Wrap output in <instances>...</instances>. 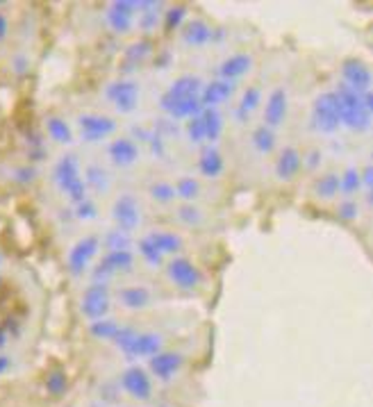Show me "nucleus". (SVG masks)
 <instances>
[{"mask_svg": "<svg viewBox=\"0 0 373 407\" xmlns=\"http://www.w3.org/2000/svg\"><path fill=\"white\" fill-rule=\"evenodd\" d=\"M185 135L191 144H203L205 141V128H203V119L198 116H191L185 121Z\"/></svg>", "mask_w": 373, "mask_h": 407, "instance_id": "obj_41", "label": "nucleus"}, {"mask_svg": "<svg viewBox=\"0 0 373 407\" xmlns=\"http://www.w3.org/2000/svg\"><path fill=\"white\" fill-rule=\"evenodd\" d=\"M73 217L78 221H94L98 217V205L92 198H85L82 202H78L75 209H73Z\"/></svg>", "mask_w": 373, "mask_h": 407, "instance_id": "obj_43", "label": "nucleus"}, {"mask_svg": "<svg viewBox=\"0 0 373 407\" xmlns=\"http://www.w3.org/2000/svg\"><path fill=\"white\" fill-rule=\"evenodd\" d=\"M12 66H14V73L23 75V73H27L30 62H27V57H25V55H14V59H12Z\"/></svg>", "mask_w": 373, "mask_h": 407, "instance_id": "obj_50", "label": "nucleus"}, {"mask_svg": "<svg viewBox=\"0 0 373 407\" xmlns=\"http://www.w3.org/2000/svg\"><path fill=\"white\" fill-rule=\"evenodd\" d=\"M159 407H169V405H159Z\"/></svg>", "mask_w": 373, "mask_h": 407, "instance_id": "obj_60", "label": "nucleus"}, {"mask_svg": "<svg viewBox=\"0 0 373 407\" xmlns=\"http://www.w3.org/2000/svg\"><path fill=\"white\" fill-rule=\"evenodd\" d=\"M98 248H100V239L96 235H89L75 241V246L68 250V262H66L68 271L73 273V276H82L89 264H92V260L96 257Z\"/></svg>", "mask_w": 373, "mask_h": 407, "instance_id": "obj_8", "label": "nucleus"}, {"mask_svg": "<svg viewBox=\"0 0 373 407\" xmlns=\"http://www.w3.org/2000/svg\"><path fill=\"white\" fill-rule=\"evenodd\" d=\"M360 180H362V187L369 191L371 180H373V166H365V171H360Z\"/></svg>", "mask_w": 373, "mask_h": 407, "instance_id": "obj_52", "label": "nucleus"}, {"mask_svg": "<svg viewBox=\"0 0 373 407\" xmlns=\"http://www.w3.org/2000/svg\"><path fill=\"white\" fill-rule=\"evenodd\" d=\"M310 128L319 132V135H335L341 128L337 98L332 91H324V94H319L314 98L310 109Z\"/></svg>", "mask_w": 373, "mask_h": 407, "instance_id": "obj_3", "label": "nucleus"}, {"mask_svg": "<svg viewBox=\"0 0 373 407\" xmlns=\"http://www.w3.org/2000/svg\"><path fill=\"white\" fill-rule=\"evenodd\" d=\"M162 334L157 332H137L135 341L123 351L128 360H139V358H153L159 351H162Z\"/></svg>", "mask_w": 373, "mask_h": 407, "instance_id": "obj_18", "label": "nucleus"}, {"mask_svg": "<svg viewBox=\"0 0 373 407\" xmlns=\"http://www.w3.org/2000/svg\"><path fill=\"white\" fill-rule=\"evenodd\" d=\"M287 109H289V98H287V89L285 87H276L267 98L264 105V123L267 128H280L287 119Z\"/></svg>", "mask_w": 373, "mask_h": 407, "instance_id": "obj_15", "label": "nucleus"}, {"mask_svg": "<svg viewBox=\"0 0 373 407\" xmlns=\"http://www.w3.org/2000/svg\"><path fill=\"white\" fill-rule=\"evenodd\" d=\"M332 94L337 98L341 126H346L353 132H367L371 128V109H367L362 94L348 89L344 83H339Z\"/></svg>", "mask_w": 373, "mask_h": 407, "instance_id": "obj_1", "label": "nucleus"}, {"mask_svg": "<svg viewBox=\"0 0 373 407\" xmlns=\"http://www.w3.org/2000/svg\"><path fill=\"white\" fill-rule=\"evenodd\" d=\"M300 166H303V155L294 148V146H285L278 152L276 159V176L282 182H289L298 176Z\"/></svg>", "mask_w": 373, "mask_h": 407, "instance_id": "obj_20", "label": "nucleus"}, {"mask_svg": "<svg viewBox=\"0 0 373 407\" xmlns=\"http://www.w3.org/2000/svg\"><path fill=\"white\" fill-rule=\"evenodd\" d=\"M135 14H137V3L135 0H116L109 5L105 21L109 30L116 35H128L135 25Z\"/></svg>", "mask_w": 373, "mask_h": 407, "instance_id": "obj_10", "label": "nucleus"}, {"mask_svg": "<svg viewBox=\"0 0 373 407\" xmlns=\"http://www.w3.org/2000/svg\"><path fill=\"white\" fill-rule=\"evenodd\" d=\"M262 103V91L259 87H246V91L241 94L239 103H237V109H235V119L239 121V123H246V121L250 119V114L259 107Z\"/></svg>", "mask_w": 373, "mask_h": 407, "instance_id": "obj_27", "label": "nucleus"}, {"mask_svg": "<svg viewBox=\"0 0 373 407\" xmlns=\"http://www.w3.org/2000/svg\"><path fill=\"white\" fill-rule=\"evenodd\" d=\"M112 219L116 223V228L128 232V235H133V232L139 228L141 209H139V202H137V198L133 196V193H121V196L114 200Z\"/></svg>", "mask_w": 373, "mask_h": 407, "instance_id": "obj_7", "label": "nucleus"}, {"mask_svg": "<svg viewBox=\"0 0 373 407\" xmlns=\"http://www.w3.org/2000/svg\"><path fill=\"white\" fill-rule=\"evenodd\" d=\"M178 219L185 223V226H200L203 223V214L194 205H183L178 207Z\"/></svg>", "mask_w": 373, "mask_h": 407, "instance_id": "obj_46", "label": "nucleus"}, {"mask_svg": "<svg viewBox=\"0 0 373 407\" xmlns=\"http://www.w3.org/2000/svg\"><path fill=\"white\" fill-rule=\"evenodd\" d=\"M200 119H203V128H205V141L207 146L219 141L221 132H224V114L214 107H205L200 111Z\"/></svg>", "mask_w": 373, "mask_h": 407, "instance_id": "obj_28", "label": "nucleus"}, {"mask_svg": "<svg viewBox=\"0 0 373 407\" xmlns=\"http://www.w3.org/2000/svg\"><path fill=\"white\" fill-rule=\"evenodd\" d=\"M362 189V180H360V169L355 166H348L344 171V176H339V191L344 193V196H353V193H357Z\"/></svg>", "mask_w": 373, "mask_h": 407, "instance_id": "obj_36", "label": "nucleus"}, {"mask_svg": "<svg viewBox=\"0 0 373 407\" xmlns=\"http://www.w3.org/2000/svg\"><path fill=\"white\" fill-rule=\"evenodd\" d=\"M35 176H37V171L32 169V166H21V169H16L14 171V180L16 182H32L35 180Z\"/></svg>", "mask_w": 373, "mask_h": 407, "instance_id": "obj_49", "label": "nucleus"}, {"mask_svg": "<svg viewBox=\"0 0 373 407\" xmlns=\"http://www.w3.org/2000/svg\"><path fill=\"white\" fill-rule=\"evenodd\" d=\"M166 276L178 289L191 291L200 284V271L191 260L187 257H173L166 264Z\"/></svg>", "mask_w": 373, "mask_h": 407, "instance_id": "obj_9", "label": "nucleus"}, {"mask_svg": "<svg viewBox=\"0 0 373 407\" xmlns=\"http://www.w3.org/2000/svg\"><path fill=\"white\" fill-rule=\"evenodd\" d=\"M150 53H153V46H150V42H137V44H133L126 50V68L141 64L146 57H150Z\"/></svg>", "mask_w": 373, "mask_h": 407, "instance_id": "obj_38", "label": "nucleus"}, {"mask_svg": "<svg viewBox=\"0 0 373 407\" xmlns=\"http://www.w3.org/2000/svg\"><path fill=\"white\" fill-rule=\"evenodd\" d=\"M159 21H162V12L159 9H150V12H139L137 23L144 32H155L159 28Z\"/></svg>", "mask_w": 373, "mask_h": 407, "instance_id": "obj_42", "label": "nucleus"}, {"mask_svg": "<svg viewBox=\"0 0 373 407\" xmlns=\"http://www.w3.org/2000/svg\"><path fill=\"white\" fill-rule=\"evenodd\" d=\"M121 330V323L116 319H98L89 323V334L96 339H105V341H112L116 337V332Z\"/></svg>", "mask_w": 373, "mask_h": 407, "instance_id": "obj_32", "label": "nucleus"}, {"mask_svg": "<svg viewBox=\"0 0 373 407\" xmlns=\"http://www.w3.org/2000/svg\"><path fill=\"white\" fill-rule=\"evenodd\" d=\"M169 62H171V53H162V55H159V57L155 59V64H157L159 68H166Z\"/></svg>", "mask_w": 373, "mask_h": 407, "instance_id": "obj_56", "label": "nucleus"}, {"mask_svg": "<svg viewBox=\"0 0 373 407\" xmlns=\"http://www.w3.org/2000/svg\"><path fill=\"white\" fill-rule=\"evenodd\" d=\"M85 187L94 189L96 193H105L109 189V173L98 164L87 166L85 169Z\"/></svg>", "mask_w": 373, "mask_h": 407, "instance_id": "obj_31", "label": "nucleus"}, {"mask_svg": "<svg viewBox=\"0 0 373 407\" xmlns=\"http://www.w3.org/2000/svg\"><path fill=\"white\" fill-rule=\"evenodd\" d=\"M224 169H226V162L216 146H205L200 150V157H198L200 176H205L207 180H216L221 173H224Z\"/></svg>", "mask_w": 373, "mask_h": 407, "instance_id": "obj_23", "label": "nucleus"}, {"mask_svg": "<svg viewBox=\"0 0 373 407\" xmlns=\"http://www.w3.org/2000/svg\"><path fill=\"white\" fill-rule=\"evenodd\" d=\"M250 144H253V148L259 152V155H271V152L276 150V132L267 128V126H257L253 130V135H250Z\"/></svg>", "mask_w": 373, "mask_h": 407, "instance_id": "obj_29", "label": "nucleus"}, {"mask_svg": "<svg viewBox=\"0 0 373 407\" xmlns=\"http://www.w3.org/2000/svg\"><path fill=\"white\" fill-rule=\"evenodd\" d=\"M105 98L118 114H133L139 107V85L135 80H114L105 89Z\"/></svg>", "mask_w": 373, "mask_h": 407, "instance_id": "obj_4", "label": "nucleus"}, {"mask_svg": "<svg viewBox=\"0 0 373 407\" xmlns=\"http://www.w3.org/2000/svg\"><path fill=\"white\" fill-rule=\"evenodd\" d=\"M176 196L178 198H183L187 202H191L194 198H198V193H200V185H198V180L196 178H180L176 182Z\"/></svg>", "mask_w": 373, "mask_h": 407, "instance_id": "obj_39", "label": "nucleus"}, {"mask_svg": "<svg viewBox=\"0 0 373 407\" xmlns=\"http://www.w3.org/2000/svg\"><path fill=\"white\" fill-rule=\"evenodd\" d=\"M9 35V21H7V16L0 12V42H5Z\"/></svg>", "mask_w": 373, "mask_h": 407, "instance_id": "obj_54", "label": "nucleus"}, {"mask_svg": "<svg viewBox=\"0 0 373 407\" xmlns=\"http://www.w3.org/2000/svg\"><path fill=\"white\" fill-rule=\"evenodd\" d=\"M303 162H305V166H307L310 171H314V169L321 164V150H310V152H307V159L303 157Z\"/></svg>", "mask_w": 373, "mask_h": 407, "instance_id": "obj_51", "label": "nucleus"}, {"mask_svg": "<svg viewBox=\"0 0 373 407\" xmlns=\"http://www.w3.org/2000/svg\"><path fill=\"white\" fill-rule=\"evenodd\" d=\"M159 109L171 121H187L191 116H198L203 111V105H200V98H173L162 94L159 96Z\"/></svg>", "mask_w": 373, "mask_h": 407, "instance_id": "obj_13", "label": "nucleus"}, {"mask_svg": "<svg viewBox=\"0 0 373 407\" xmlns=\"http://www.w3.org/2000/svg\"><path fill=\"white\" fill-rule=\"evenodd\" d=\"M185 18H187V7H183V5L171 7L166 12V16H164V28L166 30H178L180 25L185 23Z\"/></svg>", "mask_w": 373, "mask_h": 407, "instance_id": "obj_44", "label": "nucleus"}, {"mask_svg": "<svg viewBox=\"0 0 373 407\" xmlns=\"http://www.w3.org/2000/svg\"><path fill=\"white\" fill-rule=\"evenodd\" d=\"M146 237L155 243V248L162 253V255H173V253L183 250V239H180V235H176V232H169V230H150Z\"/></svg>", "mask_w": 373, "mask_h": 407, "instance_id": "obj_25", "label": "nucleus"}, {"mask_svg": "<svg viewBox=\"0 0 373 407\" xmlns=\"http://www.w3.org/2000/svg\"><path fill=\"white\" fill-rule=\"evenodd\" d=\"M78 128L87 144H94V141H103L112 135L116 130V121L103 114H82L78 119Z\"/></svg>", "mask_w": 373, "mask_h": 407, "instance_id": "obj_11", "label": "nucleus"}, {"mask_svg": "<svg viewBox=\"0 0 373 407\" xmlns=\"http://www.w3.org/2000/svg\"><path fill=\"white\" fill-rule=\"evenodd\" d=\"M107 155H109V159H112V164L126 169V166L137 164V159H139V146H137L135 139L118 137V139H114L112 144L107 146Z\"/></svg>", "mask_w": 373, "mask_h": 407, "instance_id": "obj_19", "label": "nucleus"}, {"mask_svg": "<svg viewBox=\"0 0 373 407\" xmlns=\"http://www.w3.org/2000/svg\"><path fill=\"white\" fill-rule=\"evenodd\" d=\"M66 387H68V378H66V373L62 369H55V371H50L46 375V391L50 396H55V399H59V396L66 394Z\"/></svg>", "mask_w": 373, "mask_h": 407, "instance_id": "obj_37", "label": "nucleus"}, {"mask_svg": "<svg viewBox=\"0 0 373 407\" xmlns=\"http://www.w3.org/2000/svg\"><path fill=\"white\" fill-rule=\"evenodd\" d=\"M341 78H344V85L353 91H357V94L371 91V71L357 57H348L341 62Z\"/></svg>", "mask_w": 373, "mask_h": 407, "instance_id": "obj_14", "label": "nucleus"}, {"mask_svg": "<svg viewBox=\"0 0 373 407\" xmlns=\"http://www.w3.org/2000/svg\"><path fill=\"white\" fill-rule=\"evenodd\" d=\"M150 291L146 287H141V284H135V287H123L118 291V300L123 308L128 310H144L150 305Z\"/></svg>", "mask_w": 373, "mask_h": 407, "instance_id": "obj_26", "label": "nucleus"}, {"mask_svg": "<svg viewBox=\"0 0 373 407\" xmlns=\"http://www.w3.org/2000/svg\"><path fill=\"white\" fill-rule=\"evenodd\" d=\"M109 287L107 284H96L92 282L82 293V300H80V312L82 317L89 321H98V319H105L107 312H109Z\"/></svg>", "mask_w": 373, "mask_h": 407, "instance_id": "obj_6", "label": "nucleus"}, {"mask_svg": "<svg viewBox=\"0 0 373 407\" xmlns=\"http://www.w3.org/2000/svg\"><path fill=\"white\" fill-rule=\"evenodd\" d=\"M46 132L50 139L57 141V144H71V141H73V130H71V126L59 116L46 119Z\"/></svg>", "mask_w": 373, "mask_h": 407, "instance_id": "obj_30", "label": "nucleus"}, {"mask_svg": "<svg viewBox=\"0 0 373 407\" xmlns=\"http://www.w3.org/2000/svg\"><path fill=\"white\" fill-rule=\"evenodd\" d=\"M9 369H12V358L5 353H0V375H5Z\"/></svg>", "mask_w": 373, "mask_h": 407, "instance_id": "obj_55", "label": "nucleus"}, {"mask_svg": "<svg viewBox=\"0 0 373 407\" xmlns=\"http://www.w3.org/2000/svg\"><path fill=\"white\" fill-rule=\"evenodd\" d=\"M135 337H137V330L133 328V325H121V330L116 332V337H114L112 341H114L116 348L123 353L128 346L135 341Z\"/></svg>", "mask_w": 373, "mask_h": 407, "instance_id": "obj_45", "label": "nucleus"}, {"mask_svg": "<svg viewBox=\"0 0 373 407\" xmlns=\"http://www.w3.org/2000/svg\"><path fill=\"white\" fill-rule=\"evenodd\" d=\"M7 341H9V334H7V330L3 328V325H0V351L5 348V346H7Z\"/></svg>", "mask_w": 373, "mask_h": 407, "instance_id": "obj_57", "label": "nucleus"}, {"mask_svg": "<svg viewBox=\"0 0 373 407\" xmlns=\"http://www.w3.org/2000/svg\"><path fill=\"white\" fill-rule=\"evenodd\" d=\"M121 387L126 389L128 396H133L135 401H148L153 396V382L150 375L141 366H130L121 373Z\"/></svg>", "mask_w": 373, "mask_h": 407, "instance_id": "obj_12", "label": "nucleus"}, {"mask_svg": "<svg viewBox=\"0 0 373 407\" xmlns=\"http://www.w3.org/2000/svg\"><path fill=\"white\" fill-rule=\"evenodd\" d=\"M235 91H237V85L235 83H228V80H212V83L203 85V89H200V105L205 107H219V105H224L228 103L230 98L235 96Z\"/></svg>", "mask_w": 373, "mask_h": 407, "instance_id": "obj_17", "label": "nucleus"}, {"mask_svg": "<svg viewBox=\"0 0 373 407\" xmlns=\"http://www.w3.org/2000/svg\"><path fill=\"white\" fill-rule=\"evenodd\" d=\"M314 193L319 198H324V200H330V198H335L337 193H339V176L335 171H328L324 173L317 182H314Z\"/></svg>", "mask_w": 373, "mask_h": 407, "instance_id": "obj_33", "label": "nucleus"}, {"mask_svg": "<svg viewBox=\"0 0 373 407\" xmlns=\"http://www.w3.org/2000/svg\"><path fill=\"white\" fill-rule=\"evenodd\" d=\"M0 264H3V255H0Z\"/></svg>", "mask_w": 373, "mask_h": 407, "instance_id": "obj_59", "label": "nucleus"}, {"mask_svg": "<svg viewBox=\"0 0 373 407\" xmlns=\"http://www.w3.org/2000/svg\"><path fill=\"white\" fill-rule=\"evenodd\" d=\"M250 66H253V57L250 55H246V53L230 55L219 64V78L228 80V83H235V80L244 78L248 73Z\"/></svg>", "mask_w": 373, "mask_h": 407, "instance_id": "obj_22", "label": "nucleus"}, {"mask_svg": "<svg viewBox=\"0 0 373 407\" xmlns=\"http://www.w3.org/2000/svg\"><path fill=\"white\" fill-rule=\"evenodd\" d=\"M148 193L155 202H162V205H169V202H173L178 198L171 182H155V185H150Z\"/></svg>", "mask_w": 373, "mask_h": 407, "instance_id": "obj_40", "label": "nucleus"}, {"mask_svg": "<svg viewBox=\"0 0 373 407\" xmlns=\"http://www.w3.org/2000/svg\"><path fill=\"white\" fill-rule=\"evenodd\" d=\"M133 132H135V137H137L139 141H148L150 137H153V130H148V128H141V126L133 128Z\"/></svg>", "mask_w": 373, "mask_h": 407, "instance_id": "obj_53", "label": "nucleus"}, {"mask_svg": "<svg viewBox=\"0 0 373 407\" xmlns=\"http://www.w3.org/2000/svg\"><path fill=\"white\" fill-rule=\"evenodd\" d=\"M180 39H183V44L189 48H203L214 39V30H212L203 18H191V21L183 25Z\"/></svg>", "mask_w": 373, "mask_h": 407, "instance_id": "obj_21", "label": "nucleus"}, {"mask_svg": "<svg viewBox=\"0 0 373 407\" xmlns=\"http://www.w3.org/2000/svg\"><path fill=\"white\" fill-rule=\"evenodd\" d=\"M135 267V255L133 250H112L105 253V257L92 273V282L96 284H107V280L116 276V273H130Z\"/></svg>", "mask_w": 373, "mask_h": 407, "instance_id": "obj_5", "label": "nucleus"}, {"mask_svg": "<svg viewBox=\"0 0 373 407\" xmlns=\"http://www.w3.org/2000/svg\"><path fill=\"white\" fill-rule=\"evenodd\" d=\"M148 146H150V152H153L155 157H164L166 146H164V139L159 137L157 132H153V137L148 139Z\"/></svg>", "mask_w": 373, "mask_h": 407, "instance_id": "obj_48", "label": "nucleus"}, {"mask_svg": "<svg viewBox=\"0 0 373 407\" xmlns=\"http://www.w3.org/2000/svg\"><path fill=\"white\" fill-rule=\"evenodd\" d=\"M137 250H139V255L141 260H144L148 267H153V269H159L164 264V255L155 248V243L150 241L148 237H141L137 241Z\"/></svg>", "mask_w": 373, "mask_h": 407, "instance_id": "obj_35", "label": "nucleus"}, {"mask_svg": "<svg viewBox=\"0 0 373 407\" xmlns=\"http://www.w3.org/2000/svg\"><path fill=\"white\" fill-rule=\"evenodd\" d=\"M183 364H185V358L180 353H173V351H159L157 355H153L148 362V369L150 373L155 375L157 380H171V378H176V373L183 369Z\"/></svg>", "mask_w": 373, "mask_h": 407, "instance_id": "obj_16", "label": "nucleus"}, {"mask_svg": "<svg viewBox=\"0 0 373 407\" xmlns=\"http://www.w3.org/2000/svg\"><path fill=\"white\" fill-rule=\"evenodd\" d=\"M103 246L107 248V253L112 250H130L133 248V235H128L123 230H107L105 237H103Z\"/></svg>", "mask_w": 373, "mask_h": 407, "instance_id": "obj_34", "label": "nucleus"}, {"mask_svg": "<svg viewBox=\"0 0 373 407\" xmlns=\"http://www.w3.org/2000/svg\"><path fill=\"white\" fill-rule=\"evenodd\" d=\"M337 217L344 219V221H355L360 217V205L353 198L341 200L339 205H337Z\"/></svg>", "mask_w": 373, "mask_h": 407, "instance_id": "obj_47", "label": "nucleus"}, {"mask_svg": "<svg viewBox=\"0 0 373 407\" xmlns=\"http://www.w3.org/2000/svg\"><path fill=\"white\" fill-rule=\"evenodd\" d=\"M53 180H55L57 189L62 191L73 205L89 198L85 180H82V171H80V162L75 155H64L57 159V164L53 169Z\"/></svg>", "mask_w": 373, "mask_h": 407, "instance_id": "obj_2", "label": "nucleus"}, {"mask_svg": "<svg viewBox=\"0 0 373 407\" xmlns=\"http://www.w3.org/2000/svg\"><path fill=\"white\" fill-rule=\"evenodd\" d=\"M200 89H203V80L198 75H180L171 83V87L164 94L173 96V98H198Z\"/></svg>", "mask_w": 373, "mask_h": 407, "instance_id": "obj_24", "label": "nucleus"}, {"mask_svg": "<svg viewBox=\"0 0 373 407\" xmlns=\"http://www.w3.org/2000/svg\"><path fill=\"white\" fill-rule=\"evenodd\" d=\"M0 287H3V278H0Z\"/></svg>", "mask_w": 373, "mask_h": 407, "instance_id": "obj_58", "label": "nucleus"}]
</instances>
